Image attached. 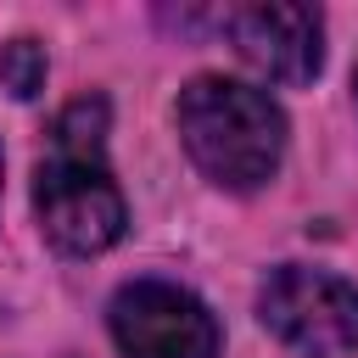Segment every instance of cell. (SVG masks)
Here are the masks:
<instances>
[{"label":"cell","mask_w":358,"mask_h":358,"mask_svg":"<svg viewBox=\"0 0 358 358\" xmlns=\"http://www.w3.org/2000/svg\"><path fill=\"white\" fill-rule=\"evenodd\" d=\"M34 213L56 252L95 257L123 241L129 207L106 168V101L84 95L50 123V145L34 173Z\"/></svg>","instance_id":"1"},{"label":"cell","mask_w":358,"mask_h":358,"mask_svg":"<svg viewBox=\"0 0 358 358\" xmlns=\"http://www.w3.org/2000/svg\"><path fill=\"white\" fill-rule=\"evenodd\" d=\"M173 123L190 162L224 190L268 185L285 157V112L241 78H218V73L190 78L179 90Z\"/></svg>","instance_id":"2"},{"label":"cell","mask_w":358,"mask_h":358,"mask_svg":"<svg viewBox=\"0 0 358 358\" xmlns=\"http://www.w3.org/2000/svg\"><path fill=\"white\" fill-rule=\"evenodd\" d=\"M257 313L285 347H296L308 358H347L358 347V285H347L336 274L285 263L263 280Z\"/></svg>","instance_id":"3"},{"label":"cell","mask_w":358,"mask_h":358,"mask_svg":"<svg viewBox=\"0 0 358 358\" xmlns=\"http://www.w3.org/2000/svg\"><path fill=\"white\" fill-rule=\"evenodd\" d=\"M106 324L123 358H218V319L196 291L168 280H129Z\"/></svg>","instance_id":"4"},{"label":"cell","mask_w":358,"mask_h":358,"mask_svg":"<svg viewBox=\"0 0 358 358\" xmlns=\"http://www.w3.org/2000/svg\"><path fill=\"white\" fill-rule=\"evenodd\" d=\"M229 39L241 62L268 84H308L324 62V22L313 6H285V0L241 6L229 17Z\"/></svg>","instance_id":"5"},{"label":"cell","mask_w":358,"mask_h":358,"mask_svg":"<svg viewBox=\"0 0 358 358\" xmlns=\"http://www.w3.org/2000/svg\"><path fill=\"white\" fill-rule=\"evenodd\" d=\"M0 84L17 95V101H34L39 90H45V45L39 39H11V45H0Z\"/></svg>","instance_id":"6"}]
</instances>
